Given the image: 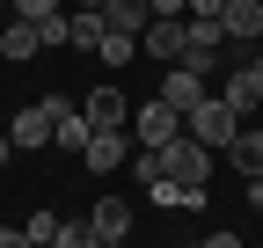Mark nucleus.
Listing matches in <instances>:
<instances>
[{"label":"nucleus","mask_w":263,"mask_h":248,"mask_svg":"<svg viewBox=\"0 0 263 248\" xmlns=\"http://www.w3.org/2000/svg\"><path fill=\"white\" fill-rule=\"evenodd\" d=\"M241 124H249V117H241L234 102H227V95H205V102H197V110L183 117V132H190V139H205L212 153H227V146H234V132H241Z\"/></svg>","instance_id":"nucleus-1"},{"label":"nucleus","mask_w":263,"mask_h":248,"mask_svg":"<svg viewBox=\"0 0 263 248\" xmlns=\"http://www.w3.org/2000/svg\"><path fill=\"white\" fill-rule=\"evenodd\" d=\"M219 51H227V22H219V15H183V66L212 73Z\"/></svg>","instance_id":"nucleus-2"},{"label":"nucleus","mask_w":263,"mask_h":248,"mask_svg":"<svg viewBox=\"0 0 263 248\" xmlns=\"http://www.w3.org/2000/svg\"><path fill=\"white\" fill-rule=\"evenodd\" d=\"M154 153H161V175H176V182H212V146H205V139L176 132L168 146H154Z\"/></svg>","instance_id":"nucleus-3"},{"label":"nucleus","mask_w":263,"mask_h":248,"mask_svg":"<svg viewBox=\"0 0 263 248\" xmlns=\"http://www.w3.org/2000/svg\"><path fill=\"white\" fill-rule=\"evenodd\" d=\"M59 102H66V95H44V102H29V110H15V124H8V139H15V153H37V146H51V124H59Z\"/></svg>","instance_id":"nucleus-4"},{"label":"nucleus","mask_w":263,"mask_h":248,"mask_svg":"<svg viewBox=\"0 0 263 248\" xmlns=\"http://www.w3.org/2000/svg\"><path fill=\"white\" fill-rule=\"evenodd\" d=\"M139 51L161 58V66H183V15H154V22L139 29Z\"/></svg>","instance_id":"nucleus-5"},{"label":"nucleus","mask_w":263,"mask_h":248,"mask_svg":"<svg viewBox=\"0 0 263 248\" xmlns=\"http://www.w3.org/2000/svg\"><path fill=\"white\" fill-rule=\"evenodd\" d=\"M219 95L234 102L241 117H249V110H263V58H256V51H241V66L227 73V88H219Z\"/></svg>","instance_id":"nucleus-6"},{"label":"nucleus","mask_w":263,"mask_h":248,"mask_svg":"<svg viewBox=\"0 0 263 248\" xmlns=\"http://www.w3.org/2000/svg\"><path fill=\"white\" fill-rule=\"evenodd\" d=\"M81 110H88V132H124V124H132V102H124V88H110V80L95 88V95H88Z\"/></svg>","instance_id":"nucleus-7"},{"label":"nucleus","mask_w":263,"mask_h":248,"mask_svg":"<svg viewBox=\"0 0 263 248\" xmlns=\"http://www.w3.org/2000/svg\"><path fill=\"white\" fill-rule=\"evenodd\" d=\"M132 132H139V146H168L176 132H183V110H168V102H139V117H132Z\"/></svg>","instance_id":"nucleus-8"},{"label":"nucleus","mask_w":263,"mask_h":248,"mask_svg":"<svg viewBox=\"0 0 263 248\" xmlns=\"http://www.w3.org/2000/svg\"><path fill=\"white\" fill-rule=\"evenodd\" d=\"M205 95H212V88H205V73H197V66H168V80H161V102H168V110L190 117Z\"/></svg>","instance_id":"nucleus-9"},{"label":"nucleus","mask_w":263,"mask_h":248,"mask_svg":"<svg viewBox=\"0 0 263 248\" xmlns=\"http://www.w3.org/2000/svg\"><path fill=\"white\" fill-rule=\"evenodd\" d=\"M219 22H227V44H256L263 37V0H227Z\"/></svg>","instance_id":"nucleus-10"},{"label":"nucleus","mask_w":263,"mask_h":248,"mask_svg":"<svg viewBox=\"0 0 263 248\" xmlns=\"http://www.w3.org/2000/svg\"><path fill=\"white\" fill-rule=\"evenodd\" d=\"M124 153H132V139H124V132H88L81 161H88L95 175H110V168H124Z\"/></svg>","instance_id":"nucleus-11"},{"label":"nucleus","mask_w":263,"mask_h":248,"mask_svg":"<svg viewBox=\"0 0 263 248\" xmlns=\"http://www.w3.org/2000/svg\"><path fill=\"white\" fill-rule=\"evenodd\" d=\"M88 226H95V241H103V248L124 241V234H132V204H124V197H103V204L88 212Z\"/></svg>","instance_id":"nucleus-12"},{"label":"nucleus","mask_w":263,"mask_h":248,"mask_svg":"<svg viewBox=\"0 0 263 248\" xmlns=\"http://www.w3.org/2000/svg\"><path fill=\"white\" fill-rule=\"evenodd\" d=\"M37 51H44V29H37V22L15 15L8 29H0V58H15V66H22V58H37Z\"/></svg>","instance_id":"nucleus-13"},{"label":"nucleus","mask_w":263,"mask_h":248,"mask_svg":"<svg viewBox=\"0 0 263 248\" xmlns=\"http://www.w3.org/2000/svg\"><path fill=\"white\" fill-rule=\"evenodd\" d=\"M103 22H110V29H132V37H139V29L154 22V0H103Z\"/></svg>","instance_id":"nucleus-14"},{"label":"nucleus","mask_w":263,"mask_h":248,"mask_svg":"<svg viewBox=\"0 0 263 248\" xmlns=\"http://www.w3.org/2000/svg\"><path fill=\"white\" fill-rule=\"evenodd\" d=\"M51 146H66V153H81V146H88V110H73V102H59V124H51Z\"/></svg>","instance_id":"nucleus-15"},{"label":"nucleus","mask_w":263,"mask_h":248,"mask_svg":"<svg viewBox=\"0 0 263 248\" xmlns=\"http://www.w3.org/2000/svg\"><path fill=\"white\" fill-rule=\"evenodd\" d=\"M227 153H234V168H241V175H263V124H256V132L241 124V132H234V146H227Z\"/></svg>","instance_id":"nucleus-16"},{"label":"nucleus","mask_w":263,"mask_h":248,"mask_svg":"<svg viewBox=\"0 0 263 248\" xmlns=\"http://www.w3.org/2000/svg\"><path fill=\"white\" fill-rule=\"evenodd\" d=\"M95 58H103V66H132V58H139V37H132V29H103Z\"/></svg>","instance_id":"nucleus-17"},{"label":"nucleus","mask_w":263,"mask_h":248,"mask_svg":"<svg viewBox=\"0 0 263 248\" xmlns=\"http://www.w3.org/2000/svg\"><path fill=\"white\" fill-rule=\"evenodd\" d=\"M37 29H44V51H59V44H73V15H66V8H59V15H44Z\"/></svg>","instance_id":"nucleus-18"},{"label":"nucleus","mask_w":263,"mask_h":248,"mask_svg":"<svg viewBox=\"0 0 263 248\" xmlns=\"http://www.w3.org/2000/svg\"><path fill=\"white\" fill-rule=\"evenodd\" d=\"M88 241H95L88 219H59V241H51V248H88Z\"/></svg>","instance_id":"nucleus-19"},{"label":"nucleus","mask_w":263,"mask_h":248,"mask_svg":"<svg viewBox=\"0 0 263 248\" xmlns=\"http://www.w3.org/2000/svg\"><path fill=\"white\" fill-rule=\"evenodd\" d=\"M22 241H59V219H51V212H29V219H22Z\"/></svg>","instance_id":"nucleus-20"},{"label":"nucleus","mask_w":263,"mask_h":248,"mask_svg":"<svg viewBox=\"0 0 263 248\" xmlns=\"http://www.w3.org/2000/svg\"><path fill=\"white\" fill-rule=\"evenodd\" d=\"M59 8H66V0H15L22 22H44V15H59Z\"/></svg>","instance_id":"nucleus-21"},{"label":"nucleus","mask_w":263,"mask_h":248,"mask_svg":"<svg viewBox=\"0 0 263 248\" xmlns=\"http://www.w3.org/2000/svg\"><path fill=\"white\" fill-rule=\"evenodd\" d=\"M154 15H190V0H154Z\"/></svg>","instance_id":"nucleus-22"},{"label":"nucleus","mask_w":263,"mask_h":248,"mask_svg":"<svg viewBox=\"0 0 263 248\" xmlns=\"http://www.w3.org/2000/svg\"><path fill=\"white\" fill-rule=\"evenodd\" d=\"M249 204H256V212H263V175H249Z\"/></svg>","instance_id":"nucleus-23"},{"label":"nucleus","mask_w":263,"mask_h":248,"mask_svg":"<svg viewBox=\"0 0 263 248\" xmlns=\"http://www.w3.org/2000/svg\"><path fill=\"white\" fill-rule=\"evenodd\" d=\"M8 161H15V139H8V132H0V168H8Z\"/></svg>","instance_id":"nucleus-24"},{"label":"nucleus","mask_w":263,"mask_h":248,"mask_svg":"<svg viewBox=\"0 0 263 248\" xmlns=\"http://www.w3.org/2000/svg\"><path fill=\"white\" fill-rule=\"evenodd\" d=\"M66 8H103V0H66Z\"/></svg>","instance_id":"nucleus-25"},{"label":"nucleus","mask_w":263,"mask_h":248,"mask_svg":"<svg viewBox=\"0 0 263 248\" xmlns=\"http://www.w3.org/2000/svg\"><path fill=\"white\" fill-rule=\"evenodd\" d=\"M249 51H256V58H263V37H256V44H249Z\"/></svg>","instance_id":"nucleus-26"}]
</instances>
